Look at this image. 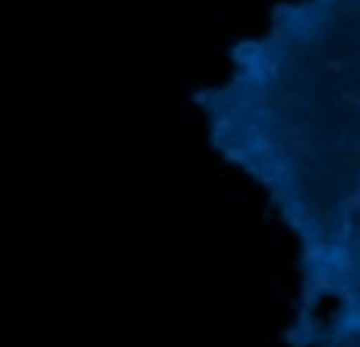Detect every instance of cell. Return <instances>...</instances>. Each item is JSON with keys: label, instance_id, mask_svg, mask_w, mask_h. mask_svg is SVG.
I'll return each instance as SVG.
<instances>
[{"label": "cell", "instance_id": "6da1fadb", "mask_svg": "<svg viewBox=\"0 0 360 347\" xmlns=\"http://www.w3.org/2000/svg\"><path fill=\"white\" fill-rule=\"evenodd\" d=\"M297 347H360V190L338 249L310 275H300Z\"/></svg>", "mask_w": 360, "mask_h": 347}]
</instances>
